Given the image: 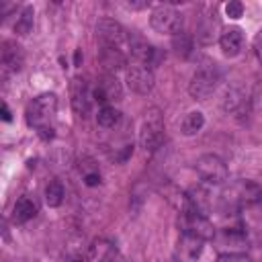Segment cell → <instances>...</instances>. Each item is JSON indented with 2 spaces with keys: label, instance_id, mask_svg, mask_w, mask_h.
Wrapping results in <instances>:
<instances>
[{
  "label": "cell",
  "instance_id": "obj_29",
  "mask_svg": "<svg viewBox=\"0 0 262 262\" xmlns=\"http://www.w3.org/2000/svg\"><path fill=\"white\" fill-rule=\"evenodd\" d=\"M217 262H254V260L246 254H219Z\"/></svg>",
  "mask_w": 262,
  "mask_h": 262
},
{
  "label": "cell",
  "instance_id": "obj_31",
  "mask_svg": "<svg viewBox=\"0 0 262 262\" xmlns=\"http://www.w3.org/2000/svg\"><path fill=\"white\" fill-rule=\"evenodd\" d=\"M84 184L86 186H98L100 184V174L98 172H90L84 176Z\"/></svg>",
  "mask_w": 262,
  "mask_h": 262
},
{
  "label": "cell",
  "instance_id": "obj_28",
  "mask_svg": "<svg viewBox=\"0 0 262 262\" xmlns=\"http://www.w3.org/2000/svg\"><path fill=\"white\" fill-rule=\"evenodd\" d=\"M225 14L229 16V18H239V16H244V4L239 2V0H231V2H227L225 4Z\"/></svg>",
  "mask_w": 262,
  "mask_h": 262
},
{
  "label": "cell",
  "instance_id": "obj_35",
  "mask_svg": "<svg viewBox=\"0 0 262 262\" xmlns=\"http://www.w3.org/2000/svg\"><path fill=\"white\" fill-rule=\"evenodd\" d=\"M80 61H82V51L78 49V51H76V55H74V63H76V66H80Z\"/></svg>",
  "mask_w": 262,
  "mask_h": 262
},
{
  "label": "cell",
  "instance_id": "obj_13",
  "mask_svg": "<svg viewBox=\"0 0 262 262\" xmlns=\"http://www.w3.org/2000/svg\"><path fill=\"white\" fill-rule=\"evenodd\" d=\"M127 31L113 18H100L96 23V39L100 45H115L121 47L127 41Z\"/></svg>",
  "mask_w": 262,
  "mask_h": 262
},
{
  "label": "cell",
  "instance_id": "obj_33",
  "mask_svg": "<svg viewBox=\"0 0 262 262\" xmlns=\"http://www.w3.org/2000/svg\"><path fill=\"white\" fill-rule=\"evenodd\" d=\"M2 119H4L6 123L12 119V115H10V108H8V104H6V102H2Z\"/></svg>",
  "mask_w": 262,
  "mask_h": 262
},
{
  "label": "cell",
  "instance_id": "obj_8",
  "mask_svg": "<svg viewBox=\"0 0 262 262\" xmlns=\"http://www.w3.org/2000/svg\"><path fill=\"white\" fill-rule=\"evenodd\" d=\"M127 45H129V51H131V55L135 57V61H137V63H143V66H147V68L158 66V63L162 61V57H164V53H162L158 47H154V45L147 43L141 35H137V33H133V31L127 35Z\"/></svg>",
  "mask_w": 262,
  "mask_h": 262
},
{
  "label": "cell",
  "instance_id": "obj_27",
  "mask_svg": "<svg viewBox=\"0 0 262 262\" xmlns=\"http://www.w3.org/2000/svg\"><path fill=\"white\" fill-rule=\"evenodd\" d=\"M244 104H246V96H244L237 88L227 90V94H225V98H223V108H225L227 113H237Z\"/></svg>",
  "mask_w": 262,
  "mask_h": 262
},
{
  "label": "cell",
  "instance_id": "obj_19",
  "mask_svg": "<svg viewBox=\"0 0 262 262\" xmlns=\"http://www.w3.org/2000/svg\"><path fill=\"white\" fill-rule=\"evenodd\" d=\"M219 45H221V51L227 55V57H235L242 53L244 49V31L239 27H229L221 33L219 37Z\"/></svg>",
  "mask_w": 262,
  "mask_h": 262
},
{
  "label": "cell",
  "instance_id": "obj_18",
  "mask_svg": "<svg viewBox=\"0 0 262 262\" xmlns=\"http://www.w3.org/2000/svg\"><path fill=\"white\" fill-rule=\"evenodd\" d=\"M117 260V248L108 239H94L86 248L84 262H115Z\"/></svg>",
  "mask_w": 262,
  "mask_h": 262
},
{
  "label": "cell",
  "instance_id": "obj_32",
  "mask_svg": "<svg viewBox=\"0 0 262 262\" xmlns=\"http://www.w3.org/2000/svg\"><path fill=\"white\" fill-rule=\"evenodd\" d=\"M254 47H256V53H258V57H260V61H262V29L258 31V35H256V39H254Z\"/></svg>",
  "mask_w": 262,
  "mask_h": 262
},
{
  "label": "cell",
  "instance_id": "obj_12",
  "mask_svg": "<svg viewBox=\"0 0 262 262\" xmlns=\"http://www.w3.org/2000/svg\"><path fill=\"white\" fill-rule=\"evenodd\" d=\"M70 96H72L70 102H72L74 113L78 117H86L90 113V108H92V102H94L92 88L88 86V82L82 80V78H74L72 80V88H70Z\"/></svg>",
  "mask_w": 262,
  "mask_h": 262
},
{
  "label": "cell",
  "instance_id": "obj_23",
  "mask_svg": "<svg viewBox=\"0 0 262 262\" xmlns=\"http://www.w3.org/2000/svg\"><path fill=\"white\" fill-rule=\"evenodd\" d=\"M203 127H205V115H203L201 111H190V113H186L184 119H182V123H180V131H182V135H186V137L196 135Z\"/></svg>",
  "mask_w": 262,
  "mask_h": 262
},
{
  "label": "cell",
  "instance_id": "obj_21",
  "mask_svg": "<svg viewBox=\"0 0 262 262\" xmlns=\"http://www.w3.org/2000/svg\"><path fill=\"white\" fill-rule=\"evenodd\" d=\"M37 211H39V207L31 196H20L12 207V221L16 225H23V223L31 221L37 215Z\"/></svg>",
  "mask_w": 262,
  "mask_h": 262
},
{
  "label": "cell",
  "instance_id": "obj_5",
  "mask_svg": "<svg viewBox=\"0 0 262 262\" xmlns=\"http://www.w3.org/2000/svg\"><path fill=\"white\" fill-rule=\"evenodd\" d=\"M149 25L156 33H166V35H176L182 31V14L170 6V4H160L151 10L149 14Z\"/></svg>",
  "mask_w": 262,
  "mask_h": 262
},
{
  "label": "cell",
  "instance_id": "obj_2",
  "mask_svg": "<svg viewBox=\"0 0 262 262\" xmlns=\"http://www.w3.org/2000/svg\"><path fill=\"white\" fill-rule=\"evenodd\" d=\"M262 201V186L254 180H235L221 192V205L225 211H239L254 207Z\"/></svg>",
  "mask_w": 262,
  "mask_h": 262
},
{
  "label": "cell",
  "instance_id": "obj_6",
  "mask_svg": "<svg viewBox=\"0 0 262 262\" xmlns=\"http://www.w3.org/2000/svg\"><path fill=\"white\" fill-rule=\"evenodd\" d=\"M211 242L219 254H244L248 250V235L237 227L217 229Z\"/></svg>",
  "mask_w": 262,
  "mask_h": 262
},
{
  "label": "cell",
  "instance_id": "obj_20",
  "mask_svg": "<svg viewBox=\"0 0 262 262\" xmlns=\"http://www.w3.org/2000/svg\"><path fill=\"white\" fill-rule=\"evenodd\" d=\"M186 201H188V209L184 213H199V215H209L213 209V199L209 194V190H205L203 186H196L192 190L186 192Z\"/></svg>",
  "mask_w": 262,
  "mask_h": 262
},
{
  "label": "cell",
  "instance_id": "obj_1",
  "mask_svg": "<svg viewBox=\"0 0 262 262\" xmlns=\"http://www.w3.org/2000/svg\"><path fill=\"white\" fill-rule=\"evenodd\" d=\"M55 113H57V94L55 92H43L39 96H35L25 111V119L27 125L33 127L37 131V135L41 139H51L55 133Z\"/></svg>",
  "mask_w": 262,
  "mask_h": 262
},
{
  "label": "cell",
  "instance_id": "obj_9",
  "mask_svg": "<svg viewBox=\"0 0 262 262\" xmlns=\"http://www.w3.org/2000/svg\"><path fill=\"white\" fill-rule=\"evenodd\" d=\"M92 98L94 102L102 104V106H113L115 102H119L123 98V88L121 82L117 80L115 74H104L96 80V86L92 88Z\"/></svg>",
  "mask_w": 262,
  "mask_h": 262
},
{
  "label": "cell",
  "instance_id": "obj_26",
  "mask_svg": "<svg viewBox=\"0 0 262 262\" xmlns=\"http://www.w3.org/2000/svg\"><path fill=\"white\" fill-rule=\"evenodd\" d=\"M33 16H35L33 6H25V8L18 12V16H16L14 33H16V35H20V37L29 35V33H31V29H33Z\"/></svg>",
  "mask_w": 262,
  "mask_h": 262
},
{
  "label": "cell",
  "instance_id": "obj_24",
  "mask_svg": "<svg viewBox=\"0 0 262 262\" xmlns=\"http://www.w3.org/2000/svg\"><path fill=\"white\" fill-rule=\"evenodd\" d=\"M96 123L102 129H115L121 123V111L115 106H102L96 115Z\"/></svg>",
  "mask_w": 262,
  "mask_h": 262
},
{
  "label": "cell",
  "instance_id": "obj_25",
  "mask_svg": "<svg viewBox=\"0 0 262 262\" xmlns=\"http://www.w3.org/2000/svg\"><path fill=\"white\" fill-rule=\"evenodd\" d=\"M43 196H45V203H47L49 207H59V205L63 203V196H66L63 184H61L59 180H51V182H47Z\"/></svg>",
  "mask_w": 262,
  "mask_h": 262
},
{
  "label": "cell",
  "instance_id": "obj_10",
  "mask_svg": "<svg viewBox=\"0 0 262 262\" xmlns=\"http://www.w3.org/2000/svg\"><path fill=\"white\" fill-rule=\"evenodd\" d=\"M178 227L182 229V233H188V235H196L201 239H213L215 235V227L213 223L209 221V217L205 215H199V213H180L178 217Z\"/></svg>",
  "mask_w": 262,
  "mask_h": 262
},
{
  "label": "cell",
  "instance_id": "obj_7",
  "mask_svg": "<svg viewBox=\"0 0 262 262\" xmlns=\"http://www.w3.org/2000/svg\"><path fill=\"white\" fill-rule=\"evenodd\" d=\"M194 172L207 184H223L227 180V176H229L225 162L219 156H215V154L201 156L196 160V164H194Z\"/></svg>",
  "mask_w": 262,
  "mask_h": 262
},
{
  "label": "cell",
  "instance_id": "obj_4",
  "mask_svg": "<svg viewBox=\"0 0 262 262\" xmlns=\"http://www.w3.org/2000/svg\"><path fill=\"white\" fill-rule=\"evenodd\" d=\"M219 80H221V74H219L217 66H213V63L201 66V68L192 74V78H190V82H188V94H190L194 100H205V98H209V96L215 92Z\"/></svg>",
  "mask_w": 262,
  "mask_h": 262
},
{
  "label": "cell",
  "instance_id": "obj_22",
  "mask_svg": "<svg viewBox=\"0 0 262 262\" xmlns=\"http://www.w3.org/2000/svg\"><path fill=\"white\" fill-rule=\"evenodd\" d=\"M172 51H174V55L176 57H180V59H188L190 55H192V51H194V39L188 35V33H176L174 37H172Z\"/></svg>",
  "mask_w": 262,
  "mask_h": 262
},
{
  "label": "cell",
  "instance_id": "obj_3",
  "mask_svg": "<svg viewBox=\"0 0 262 262\" xmlns=\"http://www.w3.org/2000/svg\"><path fill=\"white\" fill-rule=\"evenodd\" d=\"M164 141V119L160 108H149L139 129V143L145 151H156Z\"/></svg>",
  "mask_w": 262,
  "mask_h": 262
},
{
  "label": "cell",
  "instance_id": "obj_17",
  "mask_svg": "<svg viewBox=\"0 0 262 262\" xmlns=\"http://www.w3.org/2000/svg\"><path fill=\"white\" fill-rule=\"evenodd\" d=\"M98 61H100V66L104 68L106 74H115L121 68H125V63H127L123 49L121 47H115V45H100V49H98Z\"/></svg>",
  "mask_w": 262,
  "mask_h": 262
},
{
  "label": "cell",
  "instance_id": "obj_11",
  "mask_svg": "<svg viewBox=\"0 0 262 262\" xmlns=\"http://www.w3.org/2000/svg\"><path fill=\"white\" fill-rule=\"evenodd\" d=\"M127 86L135 92V94H149L154 90V70L143 66V63H133L127 68Z\"/></svg>",
  "mask_w": 262,
  "mask_h": 262
},
{
  "label": "cell",
  "instance_id": "obj_30",
  "mask_svg": "<svg viewBox=\"0 0 262 262\" xmlns=\"http://www.w3.org/2000/svg\"><path fill=\"white\" fill-rule=\"evenodd\" d=\"M131 154H133V143H127V145L121 147L119 154L113 156V160H115V162H127V160L131 158Z\"/></svg>",
  "mask_w": 262,
  "mask_h": 262
},
{
  "label": "cell",
  "instance_id": "obj_16",
  "mask_svg": "<svg viewBox=\"0 0 262 262\" xmlns=\"http://www.w3.org/2000/svg\"><path fill=\"white\" fill-rule=\"evenodd\" d=\"M221 33H223V31H221V25H219L217 16H215V14H207V16H201V20L196 23V33H194V37H196V41H199L201 45H211V43L219 41Z\"/></svg>",
  "mask_w": 262,
  "mask_h": 262
},
{
  "label": "cell",
  "instance_id": "obj_15",
  "mask_svg": "<svg viewBox=\"0 0 262 262\" xmlns=\"http://www.w3.org/2000/svg\"><path fill=\"white\" fill-rule=\"evenodd\" d=\"M25 63V53L23 47L16 45L14 41H4L2 43V57H0V66H2V76H10L16 74Z\"/></svg>",
  "mask_w": 262,
  "mask_h": 262
},
{
  "label": "cell",
  "instance_id": "obj_14",
  "mask_svg": "<svg viewBox=\"0 0 262 262\" xmlns=\"http://www.w3.org/2000/svg\"><path fill=\"white\" fill-rule=\"evenodd\" d=\"M203 246H205V239H201L196 235L182 233L178 244H176L174 256H176L178 262H196L203 254Z\"/></svg>",
  "mask_w": 262,
  "mask_h": 262
},
{
  "label": "cell",
  "instance_id": "obj_34",
  "mask_svg": "<svg viewBox=\"0 0 262 262\" xmlns=\"http://www.w3.org/2000/svg\"><path fill=\"white\" fill-rule=\"evenodd\" d=\"M127 6H129V8H135V10H137V8H147V6H149V2H129Z\"/></svg>",
  "mask_w": 262,
  "mask_h": 262
}]
</instances>
